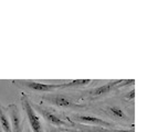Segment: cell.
<instances>
[{"mask_svg":"<svg viewBox=\"0 0 147 132\" xmlns=\"http://www.w3.org/2000/svg\"><path fill=\"white\" fill-rule=\"evenodd\" d=\"M20 101L22 105V109L26 113V117L28 119V122L30 125V130L32 132H44V128L41 121L40 116L36 112V110L33 109L32 105H31V100L28 97L27 94L22 93Z\"/></svg>","mask_w":147,"mask_h":132,"instance_id":"obj_1","label":"cell"},{"mask_svg":"<svg viewBox=\"0 0 147 132\" xmlns=\"http://www.w3.org/2000/svg\"><path fill=\"white\" fill-rule=\"evenodd\" d=\"M128 81H124V79H117V81H109L106 84H104L102 86H97V87L93 88V89H90L88 91H84L86 93V95L91 98H96V97H101V96H105L107 94L112 93L113 90H115L116 88H119L122 86L126 85L125 83H127Z\"/></svg>","mask_w":147,"mask_h":132,"instance_id":"obj_7","label":"cell"},{"mask_svg":"<svg viewBox=\"0 0 147 132\" xmlns=\"http://www.w3.org/2000/svg\"><path fill=\"white\" fill-rule=\"evenodd\" d=\"M42 99L44 101L55 106V107L63 108V109H82V108H85V105L75 103L70 97L62 95V94H53V95L50 94V95L43 96Z\"/></svg>","mask_w":147,"mask_h":132,"instance_id":"obj_4","label":"cell"},{"mask_svg":"<svg viewBox=\"0 0 147 132\" xmlns=\"http://www.w3.org/2000/svg\"><path fill=\"white\" fill-rule=\"evenodd\" d=\"M6 110H7L8 117H9V120H10V125H11L12 132L17 131L18 129H20L22 125H23L21 115H20V110H19L18 106L16 103L8 105Z\"/></svg>","mask_w":147,"mask_h":132,"instance_id":"obj_8","label":"cell"},{"mask_svg":"<svg viewBox=\"0 0 147 132\" xmlns=\"http://www.w3.org/2000/svg\"><path fill=\"white\" fill-rule=\"evenodd\" d=\"M11 83L17 87L27 89L30 91H34V93L49 94V93H54L58 89H62V84H44V83L30 81V79H15V81H11Z\"/></svg>","mask_w":147,"mask_h":132,"instance_id":"obj_3","label":"cell"},{"mask_svg":"<svg viewBox=\"0 0 147 132\" xmlns=\"http://www.w3.org/2000/svg\"><path fill=\"white\" fill-rule=\"evenodd\" d=\"M49 132H61L59 130V129H58V130H52V131H49Z\"/></svg>","mask_w":147,"mask_h":132,"instance_id":"obj_14","label":"cell"},{"mask_svg":"<svg viewBox=\"0 0 147 132\" xmlns=\"http://www.w3.org/2000/svg\"><path fill=\"white\" fill-rule=\"evenodd\" d=\"M31 105H32L33 109L36 110V112L40 116V118L42 117V119H44L49 125H54L58 129H60V128H70V127L73 125V123L70 120L69 121L64 120L62 117H60L55 111H53V109H51V108L43 107V106H40V105H36L33 103H31Z\"/></svg>","mask_w":147,"mask_h":132,"instance_id":"obj_2","label":"cell"},{"mask_svg":"<svg viewBox=\"0 0 147 132\" xmlns=\"http://www.w3.org/2000/svg\"><path fill=\"white\" fill-rule=\"evenodd\" d=\"M92 83V79H73L67 83H62V89L64 88H75V87H85Z\"/></svg>","mask_w":147,"mask_h":132,"instance_id":"obj_11","label":"cell"},{"mask_svg":"<svg viewBox=\"0 0 147 132\" xmlns=\"http://www.w3.org/2000/svg\"><path fill=\"white\" fill-rule=\"evenodd\" d=\"M60 131L63 132H134V129H121V128H103L93 125H78L73 123L70 128H60Z\"/></svg>","mask_w":147,"mask_h":132,"instance_id":"obj_6","label":"cell"},{"mask_svg":"<svg viewBox=\"0 0 147 132\" xmlns=\"http://www.w3.org/2000/svg\"><path fill=\"white\" fill-rule=\"evenodd\" d=\"M72 123H78V125H93V127H103V128H113L114 125L113 122L104 120L101 118L90 116V115H79V113H73L70 116L69 119Z\"/></svg>","mask_w":147,"mask_h":132,"instance_id":"obj_5","label":"cell"},{"mask_svg":"<svg viewBox=\"0 0 147 132\" xmlns=\"http://www.w3.org/2000/svg\"><path fill=\"white\" fill-rule=\"evenodd\" d=\"M134 96H135V94H134V90H132V91H131V99H134ZM128 98H129V95H127L126 96V99H127V100H128Z\"/></svg>","mask_w":147,"mask_h":132,"instance_id":"obj_12","label":"cell"},{"mask_svg":"<svg viewBox=\"0 0 147 132\" xmlns=\"http://www.w3.org/2000/svg\"><path fill=\"white\" fill-rule=\"evenodd\" d=\"M0 128L3 132H12L6 107H3L1 103H0Z\"/></svg>","mask_w":147,"mask_h":132,"instance_id":"obj_10","label":"cell"},{"mask_svg":"<svg viewBox=\"0 0 147 132\" xmlns=\"http://www.w3.org/2000/svg\"><path fill=\"white\" fill-rule=\"evenodd\" d=\"M0 132H3V131H2V129H1V128H0Z\"/></svg>","mask_w":147,"mask_h":132,"instance_id":"obj_16","label":"cell"},{"mask_svg":"<svg viewBox=\"0 0 147 132\" xmlns=\"http://www.w3.org/2000/svg\"><path fill=\"white\" fill-rule=\"evenodd\" d=\"M26 132H32V131L30 130V128H27V131H26Z\"/></svg>","mask_w":147,"mask_h":132,"instance_id":"obj_15","label":"cell"},{"mask_svg":"<svg viewBox=\"0 0 147 132\" xmlns=\"http://www.w3.org/2000/svg\"><path fill=\"white\" fill-rule=\"evenodd\" d=\"M105 112L110 116L111 118L115 119V120H128L129 118L126 115V112L122 109L121 107H117V106H109L105 108Z\"/></svg>","mask_w":147,"mask_h":132,"instance_id":"obj_9","label":"cell"},{"mask_svg":"<svg viewBox=\"0 0 147 132\" xmlns=\"http://www.w3.org/2000/svg\"><path fill=\"white\" fill-rule=\"evenodd\" d=\"M23 125H24V123H23ZM13 132H23V125H22L20 129H18L17 131H13Z\"/></svg>","mask_w":147,"mask_h":132,"instance_id":"obj_13","label":"cell"}]
</instances>
